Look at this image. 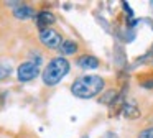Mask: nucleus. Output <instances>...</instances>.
I'll use <instances>...</instances> for the list:
<instances>
[{"label":"nucleus","instance_id":"nucleus-1","mask_svg":"<svg viewBox=\"0 0 153 138\" xmlns=\"http://www.w3.org/2000/svg\"><path fill=\"white\" fill-rule=\"evenodd\" d=\"M105 81L97 74H86L74 79L71 84V94L77 99H92L104 91Z\"/></svg>","mask_w":153,"mask_h":138},{"label":"nucleus","instance_id":"nucleus-2","mask_svg":"<svg viewBox=\"0 0 153 138\" xmlns=\"http://www.w3.org/2000/svg\"><path fill=\"white\" fill-rule=\"evenodd\" d=\"M71 69V64L64 56H56V58H51L50 62L46 64V68L41 72V77H43V84L48 87H54L58 85L64 77L68 76Z\"/></svg>","mask_w":153,"mask_h":138},{"label":"nucleus","instance_id":"nucleus-3","mask_svg":"<svg viewBox=\"0 0 153 138\" xmlns=\"http://www.w3.org/2000/svg\"><path fill=\"white\" fill-rule=\"evenodd\" d=\"M40 41L43 46H46L48 49H59L61 43H63V36L58 30L54 28H43L40 30Z\"/></svg>","mask_w":153,"mask_h":138},{"label":"nucleus","instance_id":"nucleus-4","mask_svg":"<svg viewBox=\"0 0 153 138\" xmlns=\"http://www.w3.org/2000/svg\"><path fill=\"white\" fill-rule=\"evenodd\" d=\"M40 76V66L33 64L31 61H25L17 68V77L20 82H30Z\"/></svg>","mask_w":153,"mask_h":138},{"label":"nucleus","instance_id":"nucleus-5","mask_svg":"<svg viewBox=\"0 0 153 138\" xmlns=\"http://www.w3.org/2000/svg\"><path fill=\"white\" fill-rule=\"evenodd\" d=\"M35 18H36V25L40 30L51 28V25L56 23V15L53 12H50V10H41V12H38Z\"/></svg>","mask_w":153,"mask_h":138},{"label":"nucleus","instance_id":"nucleus-6","mask_svg":"<svg viewBox=\"0 0 153 138\" xmlns=\"http://www.w3.org/2000/svg\"><path fill=\"white\" fill-rule=\"evenodd\" d=\"M13 16L17 20L25 22V20H30V18H33V16H36V12H35L33 7L27 5V3H18L13 8Z\"/></svg>","mask_w":153,"mask_h":138},{"label":"nucleus","instance_id":"nucleus-7","mask_svg":"<svg viewBox=\"0 0 153 138\" xmlns=\"http://www.w3.org/2000/svg\"><path fill=\"white\" fill-rule=\"evenodd\" d=\"M76 64L81 69H97L100 66V61L92 54H82L76 59Z\"/></svg>","mask_w":153,"mask_h":138},{"label":"nucleus","instance_id":"nucleus-8","mask_svg":"<svg viewBox=\"0 0 153 138\" xmlns=\"http://www.w3.org/2000/svg\"><path fill=\"white\" fill-rule=\"evenodd\" d=\"M120 112H122L123 117L128 118V120H137V118H140V115H142L140 108L137 107V105H132V104H123V107Z\"/></svg>","mask_w":153,"mask_h":138},{"label":"nucleus","instance_id":"nucleus-9","mask_svg":"<svg viewBox=\"0 0 153 138\" xmlns=\"http://www.w3.org/2000/svg\"><path fill=\"white\" fill-rule=\"evenodd\" d=\"M77 49H79V45H77L76 41H73V39H66V41H63V43H61V46H59L61 54H64V56L76 54Z\"/></svg>","mask_w":153,"mask_h":138},{"label":"nucleus","instance_id":"nucleus-10","mask_svg":"<svg viewBox=\"0 0 153 138\" xmlns=\"http://www.w3.org/2000/svg\"><path fill=\"white\" fill-rule=\"evenodd\" d=\"M117 97H119V94H117V91H114V89H110V91H107L105 94L102 95V97L99 99L100 104H105V105H112L114 102L117 100Z\"/></svg>","mask_w":153,"mask_h":138},{"label":"nucleus","instance_id":"nucleus-11","mask_svg":"<svg viewBox=\"0 0 153 138\" xmlns=\"http://www.w3.org/2000/svg\"><path fill=\"white\" fill-rule=\"evenodd\" d=\"M138 138H153V127H150V128H145L143 131H140Z\"/></svg>","mask_w":153,"mask_h":138},{"label":"nucleus","instance_id":"nucleus-12","mask_svg":"<svg viewBox=\"0 0 153 138\" xmlns=\"http://www.w3.org/2000/svg\"><path fill=\"white\" fill-rule=\"evenodd\" d=\"M140 84H142V87H145V89H153V77L145 79V81H142Z\"/></svg>","mask_w":153,"mask_h":138},{"label":"nucleus","instance_id":"nucleus-13","mask_svg":"<svg viewBox=\"0 0 153 138\" xmlns=\"http://www.w3.org/2000/svg\"><path fill=\"white\" fill-rule=\"evenodd\" d=\"M8 74H10V72H7V69H5L4 66H0V81H2L4 77H7Z\"/></svg>","mask_w":153,"mask_h":138},{"label":"nucleus","instance_id":"nucleus-14","mask_svg":"<svg viewBox=\"0 0 153 138\" xmlns=\"http://www.w3.org/2000/svg\"><path fill=\"white\" fill-rule=\"evenodd\" d=\"M82 138H89V137H82Z\"/></svg>","mask_w":153,"mask_h":138},{"label":"nucleus","instance_id":"nucleus-15","mask_svg":"<svg viewBox=\"0 0 153 138\" xmlns=\"http://www.w3.org/2000/svg\"><path fill=\"white\" fill-rule=\"evenodd\" d=\"M114 138H115V137H114Z\"/></svg>","mask_w":153,"mask_h":138}]
</instances>
